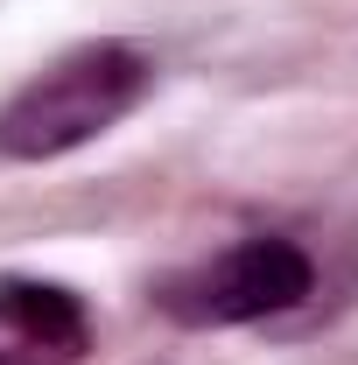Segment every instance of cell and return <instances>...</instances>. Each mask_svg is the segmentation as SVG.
Returning <instances> with one entry per match:
<instances>
[{"mask_svg": "<svg viewBox=\"0 0 358 365\" xmlns=\"http://www.w3.org/2000/svg\"><path fill=\"white\" fill-rule=\"evenodd\" d=\"M0 330L36 351V359H78L85 351V302L63 288V281H29V274H7L0 281Z\"/></svg>", "mask_w": 358, "mask_h": 365, "instance_id": "3957f363", "label": "cell"}, {"mask_svg": "<svg viewBox=\"0 0 358 365\" xmlns=\"http://www.w3.org/2000/svg\"><path fill=\"white\" fill-rule=\"evenodd\" d=\"M316 288V260L295 246V239H239L211 253L204 267L162 281V317H176L183 330H232V323H260V317H281L295 309L302 295Z\"/></svg>", "mask_w": 358, "mask_h": 365, "instance_id": "7a4b0ae2", "label": "cell"}, {"mask_svg": "<svg viewBox=\"0 0 358 365\" xmlns=\"http://www.w3.org/2000/svg\"><path fill=\"white\" fill-rule=\"evenodd\" d=\"M0 365H29V359H0Z\"/></svg>", "mask_w": 358, "mask_h": 365, "instance_id": "277c9868", "label": "cell"}, {"mask_svg": "<svg viewBox=\"0 0 358 365\" xmlns=\"http://www.w3.org/2000/svg\"><path fill=\"white\" fill-rule=\"evenodd\" d=\"M155 91V63L134 43H85L36 71L29 85L0 106V155L7 162H56L71 148L120 127L140 98Z\"/></svg>", "mask_w": 358, "mask_h": 365, "instance_id": "6da1fadb", "label": "cell"}]
</instances>
